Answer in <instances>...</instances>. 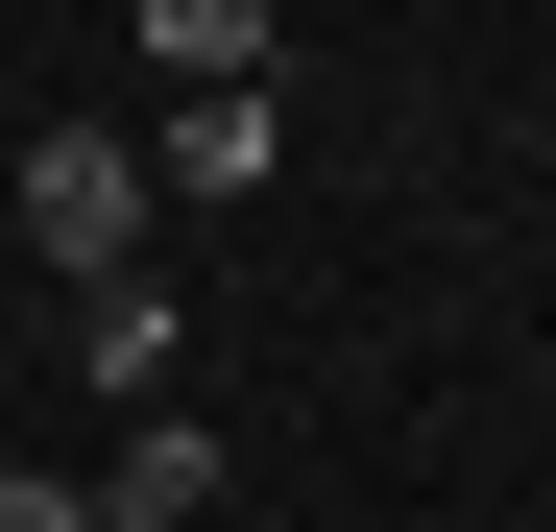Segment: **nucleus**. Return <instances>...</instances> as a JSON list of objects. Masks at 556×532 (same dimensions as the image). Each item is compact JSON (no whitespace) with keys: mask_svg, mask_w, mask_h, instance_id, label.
<instances>
[{"mask_svg":"<svg viewBox=\"0 0 556 532\" xmlns=\"http://www.w3.org/2000/svg\"><path fill=\"white\" fill-rule=\"evenodd\" d=\"M146 218H169V194H146V145H98V122H49V145H25V242L73 266V291H98V266H146Z\"/></svg>","mask_w":556,"mask_h":532,"instance_id":"f257e3e1","label":"nucleus"},{"mask_svg":"<svg viewBox=\"0 0 556 532\" xmlns=\"http://www.w3.org/2000/svg\"><path fill=\"white\" fill-rule=\"evenodd\" d=\"M146 194H266V73H169V169Z\"/></svg>","mask_w":556,"mask_h":532,"instance_id":"f03ea898","label":"nucleus"},{"mask_svg":"<svg viewBox=\"0 0 556 532\" xmlns=\"http://www.w3.org/2000/svg\"><path fill=\"white\" fill-rule=\"evenodd\" d=\"M73 339H98V388H169V291H146V266H98V291H73Z\"/></svg>","mask_w":556,"mask_h":532,"instance_id":"7ed1b4c3","label":"nucleus"},{"mask_svg":"<svg viewBox=\"0 0 556 532\" xmlns=\"http://www.w3.org/2000/svg\"><path fill=\"white\" fill-rule=\"evenodd\" d=\"M98 508H218V435H194V411H146V435H122V484H98Z\"/></svg>","mask_w":556,"mask_h":532,"instance_id":"20e7f679","label":"nucleus"},{"mask_svg":"<svg viewBox=\"0 0 556 532\" xmlns=\"http://www.w3.org/2000/svg\"><path fill=\"white\" fill-rule=\"evenodd\" d=\"M146 49L169 73H266V0H146Z\"/></svg>","mask_w":556,"mask_h":532,"instance_id":"39448f33","label":"nucleus"},{"mask_svg":"<svg viewBox=\"0 0 556 532\" xmlns=\"http://www.w3.org/2000/svg\"><path fill=\"white\" fill-rule=\"evenodd\" d=\"M0 532H98V508H73V484H49V460H0Z\"/></svg>","mask_w":556,"mask_h":532,"instance_id":"423d86ee","label":"nucleus"},{"mask_svg":"<svg viewBox=\"0 0 556 532\" xmlns=\"http://www.w3.org/2000/svg\"><path fill=\"white\" fill-rule=\"evenodd\" d=\"M98 532H218V508H98Z\"/></svg>","mask_w":556,"mask_h":532,"instance_id":"0eeeda50","label":"nucleus"}]
</instances>
